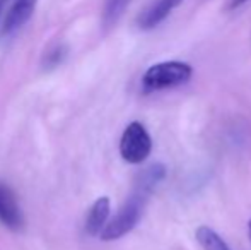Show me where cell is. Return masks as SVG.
<instances>
[{
    "instance_id": "3",
    "label": "cell",
    "mask_w": 251,
    "mask_h": 250,
    "mask_svg": "<svg viewBox=\"0 0 251 250\" xmlns=\"http://www.w3.org/2000/svg\"><path fill=\"white\" fill-rule=\"evenodd\" d=\"M152 151V139L147 129L140 122L126 125L120 140V154L126 163L139 165L149 158Z\"/></svg>"
},
{
    "instance_id": "8",
    "label": "cell",
    "mask_w": 251,
    "mask_h": 250,
    "mask_svg": "<svg viewBox=\"0 0 251 250\" xmlns=\"http://www.w3.org/2000/svg\"><path fill=\"white\" fill-rule=\"evenodd\" d=\"M197 242L203 250H231L229 245L208 226H199L195 231Z\"/></svg>"
},
{
    "instance_id": "11",
    "label": "cell",
    "mask_w": 251,
    "mask_h": 250,
    "mask_svg": "<svg viewBox=\"0 0 251 250\" xmlns=\"http://www.w3.org/2000/svg\"><path fill=\"white\" fill-rule=\"evenodd\" d=\"M5 2H7V0H0V14H2V10H3V5H5Z\"/></svg>"
},
{
    "instance_id": "7",
    "label": "cell",
    "mask_w": 251,
    "mask_h": 250,
    "mask_svg": "<svg viewBox=\"0 0 251 250\" xmlns=\"http://www.w3.org/2000/svg\"><path fill=\"white\" fill-rule=\"evenodd\" d=\"M109 199L108 197H100L96 202L93 204V207L89 209L86 220V231L89 235H101V231L104 230L106 223L109 218Z\"/></svg>"
},
{
    "instance_id": "12",
    "label": "cell",
    "mask_w": 251,
    "mask_h": 250,
    "mask_svg": "<svg viewBox=\"0 0 251 250\" xmlns=\"http://www.w3.org/2000/svg\"><path fill=\"white\" fill-rule=\"evenodd\" d=\"M248 231H250V238H251V220H250V223H248Z\"/></svg>"
},
{
    "instance_id": "1",
    "label": "cell",
    "mask_w": 251,
    "mask_h": 250,
    "mask_svg": "<svg viewBox=\"0 0 251 250\" xmlns=\"http://www.w3.org/2000/svg\"><path fill=\"white\" fill-rule=\"evenodd\" d=\"M152 185L147 184V182L140 180L137 182L135 190L133 194L128 197L123 207L115 214L111 221H108L104 226V230L101 231V240L104 242H111V240H118V238L125 237L126 233L133 230L139 223V220L142 218L144 207H146V202L149 199L151 192H152Z\"/></svg>"
},
{
    "instance_id": "4",
    "label": "cell",
    "mask_w": 251,
    "mask_h": 250,
    "mask_svg": "<svg viewBox=\"0 0 251 250\" xmlns=\"http://www.w3.org/2000/svg\"><path fill=\"white\" fill-rule=\"evenodd\" d=\"M185 0H151L137 16V28L142 31H151L164 23L169 14L179 7Z\"/></svg>"
},
{
    "instance_id": "2",
    "label": "cell",
    "mask_w": 251,
    "mask_h": 250,
    "mask_svg": "<svg viewBox=\"0 0 251 250\" xmlns=\"http://www.w3.org/2000/svg\"><path fill=\"white\" fill-rule=\"evenodd\" d=\"M193 76V69L190 63L169 60L154 63L146 70L142 77L144 93H154V91L169 89V87L183 86Z\"/></svg>"
},
{
    "instance_id": "9",
    "label": "cell",
    "mask_w": 251,
    "mask_h": 250,
    "mask_svg": "<svg viewBox=\"0 0 251 250\" xmlns=\"http://www.w3.org/2000/svg\"><path fill=\"white\" fill-rule=\"evenodd\" d=\"M128 2L130 0H104V7H102V26L106 29L118 23V19L123 16Z\"/></svg>"
},
{
    "instance_id": "5",
    "label": "cell",
    "mask_w": 251,
    "mask_h": 250,
    "mask_svg": "<svg viewBox=\"0 0 251 250\" xmlns=\"http://www.w3.org/2000/svg\"><path fill=\"white\" fill-rule=\"evenodd\" d=\"M36 3L38 0H14L5 19H3L2 33L10 34L19 29V28H23L31 19L34 9H36Z\"/></svg>"
},
{
    "instance_id": "6",
    "label": "cell",
    "mask_w": 251,
    "mask_h": 250,
    "mask_svg": "<svg viewBox=\"0 0 251 250\" xmlns=\"http://www.w3.org/2000/svg\"><path fill=\"white\" fill-rule=\"evenodd\" d=\"M0 221L10 230H19L23 226V216L14 192L2 182H0Z\"/></svg>"
},
{
    "instance_id": "10",
    "label": "cell",
    "mask_w": 251,
    "mask_h": 250,
    "mask_svg": "<svg viewBox=\"0 0 251 250\" xmlns=\"http://www.w3.org/2000/svg\"><path fill=\"white\" fill-rule=\"evenodd\" d=\"M246 2H250V0H227V9L234 10V9H238V7L245 5Z\"/></svg>"
}]
</instances>
